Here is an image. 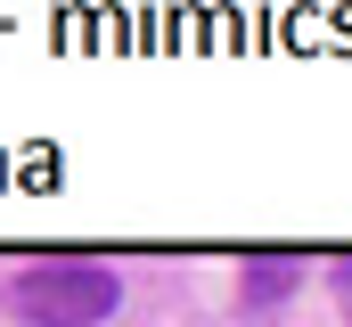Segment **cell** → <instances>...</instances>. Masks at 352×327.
Here are the masks:
<instances>
[{"mask_svg":"<svg viewBox=\"0 0 352 327\" xmlns=\"http://www.w3.org/2000/svg\"><path fill=\"white\" fill-rule=\"evenodd\" d=\"M0 303L16 327H98L115 319L123 278L107 262H25V270H8Z\"/></svg>","mask_w":352,"mask_h":327,"instance_id":"cell-1","label":"cell"},{"mask_svg":"<svg viewBox=\"0 0 352 327\" xmlns=\"http://www.w3.org/2000/svg\"><path fill=\"white\" fill-rule=\"evenodd\" d=\"M303 286V253H246L238 262V303L246 311H278Z\"/></svg>","mask_w":352,"mask_h":327,"instance_id":"cell-2","label":"cell"},{"mask_svg":"<svg viewBox=\"0 0 352 327\" xmlns=\"http://www.w3.org/2000/svg\"><path fill=\"white\" fill-rule=\"evenodd\" d=\"M328 286H336V311L352 319V253H336V262H328Z\"/></svg>","mask_w":352,"mask_h":327,"instance_id":"cell-3","label":"cell"}]
</instances>
